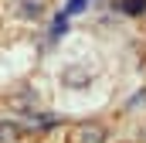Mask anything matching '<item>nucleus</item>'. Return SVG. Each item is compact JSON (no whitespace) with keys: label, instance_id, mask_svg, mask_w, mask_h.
Returning <instances> with one entry per match:
<instances>
[{"label":"nucleus","instance_id":"nucleus-3","mask_svg":"<svg viewBox=\"0 0 146 143\" xmlns=\"http://www.w3.org/2000/svg\"><path fill=\"white\" fill-rule=\"evenodd\" d=\"M61 82H65L68 89H85V85L92 82V75H88L85 68H75V65H72V68L61 72Z\"/></svg>","mask_w":146,"mask_h":143},{"label":"nucleus","instance_id":"nucleus-5","mask_svg":"<svg viewBox=\"0 0 146 143\" xmlns=\"http://www.w3.org/2000/svg\"><path fill=\"white\" fill-rule=\"evenodd\" d=\"M21 136V123H14V119H0V143H10Z\"/></svg>","mask_w":146,"mask_h":143},{"label":"nucleus","instance_id":"nucleus-2","mask_svg":"<svg viewBox=\"0 0 146 143\" xmlns=\"http://www.w3.org/2000/svg\"><path fill=\"white\" fill-rule=\"evenodd\" d=\"M75 143H106V130H102L99 123L78 126V130H75Z\"/></svg>","mask_w":146,"mask_h":143},{"label":"nucleus","instance_id":"nucleus-8","mask_svg":"<svg viewBox=\"0 0 146 143\" xmlns=\"http://www.w3.org/2000/svg\"><path fill=\"white\" fill-rule=\"evenodd\" d=\"M85 7H88V0H68V7H65V14L72 17V14H82Z\"/></svg>","mask_w":146,"mask_h":143},{"label":"nucleus","instance_id":"nucleus-7","mask_svg":"<svg viewBox=\"0 0 146 143\" xmlns=\"http://www.w3.org/2000/svg\"><path fill=\"white\" fill-rule=\"evenodd\" d=\"M68 34V14L61 10V14H54V21H51V37H65Z\"/></svg>","mask_w":146,"mask_h":143},{"label":"nucleus","instance_id":"nucleus-4","mask_svg":"<svg viewBox=\"0 0 146 143\" xmlns=\"http://www.w3.org/2000/svg\"><path fill=\"white\" fill-rule=\"evenodd\" d=\"M14 7H17V14H21V17H27V21H34V17L44 14V0H17Z\"/></svg>","mask_w":146,"mask_h":143},{"label":"nucleus","instance_id":"nucleus-1","mask_svg":"<svg viewBox=\"0 0 146 143\" xmlns=\"http://www.w3.org/2000/svg\"><path fill=\"white\" fill-rule=\"evenodd\" d=\"M7 102L17 109V112H24V116H34V112H41V102H37V96L31 92V89H24V92H14Z\"/></svg>","mask_w":146,"mask_h":143},{"label":"nucleus","instance_id":"nucleus-6","mask_svg":"<svg viewBox=\"0 0 146 143\" xmlns=\"http://www.w3.org/2000/svg\"><path fill=\"white\" fill-rule=\"evenodd\" d=\"M115 7H119L122 14H129V17L146 14V0H115Z\"/></svg>","mask_w":146,"mask_h":143}]
</instances>
